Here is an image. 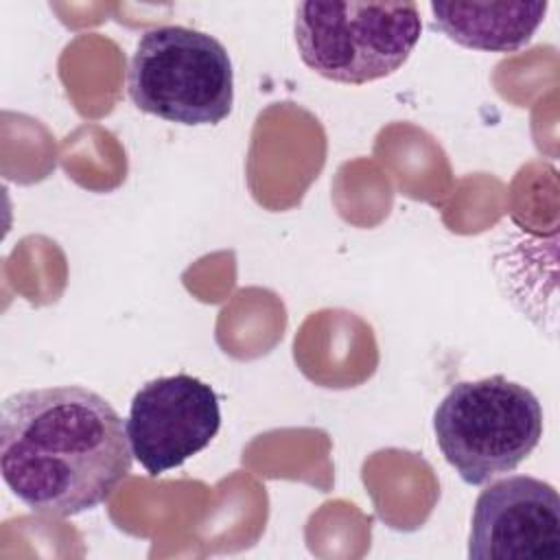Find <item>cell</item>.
Masks as SVG:
<instances>
[{
  "mask_svg": "<svg viewBox=\"0 0 560 560\" xmlns=\"http://www.w3.org/2000/svg\"><path fill=\"white\" fill-rule=\"evenodd\" d=\"M118 411L81 385L11 394L0 411V472L33 512L74 516L105 503L131 470Z\"/></svg>",
  "mask_w": 560,
  "mask_h": 560,
  "instance_id": "cell-1",
  "label": "cell"
},
{
  "mask_svg": "<svg viewBox=\"0 0 560 560\" xmlns=\"http://www.w3.org/2000/svg\"><path fill=\"white\" fill-rule=\"evenodd\" d=\"M444 459L470 486L512 472L542 438V407L521 383L494 374L459 381L433 413Z\"/></svg>",
  "mask_w": 560,
  "mask_h": 560,
  "instance_id": "cell-2",
  "label": "cell"
},
{
  "mask_svg": "<svg viewBox=\"0 0 560 560\" xmlns=\"http://www.w3.org/2000/svg\"><path fill=\"white\" fill-rule=\"evenodd\" d=\"M127 90L140 112L177 125H217L234 103V72L225 46L197 28L158 26L140 35Z\"/></svg>",
  "mask_w": 560,
  "mask_h": 560,
  "instance_id": "cell-3",
  "label": "cell"
},
{
  "mask_svg": "<svg viewBox=\"0 0 560 560\" xmlns=\"http://www.w3.org/2000/svg\"><path fill=\"white\" fill-rule=\"evenodd\" d=\"M302 61L324 79L363 85L394 74L416 48V2H302L293 22Z\"/></svg>",
  "mask_w": 560,
  "mask_h": 560,
  "instance_id": "cell-4",
  "label": "cell"
},
{
  "mask_svg": "<svg viewBox=\"0 0 560 560\" xmlns=\"http://www.w3.org/2000/svg\"><path fill=\"white\" fill-rule=\"evenodd\" d=\"M125 427L133 459L158 477L212 442L221 427L219 396L195 376H160L136 392Z\"/></svg>",
  "mask_w": 560,
  "mask_h": 560,
  "instance_id": "cell-5",
  "label": "cell"
},
{
  "mask_svg": "<svg viewBox=\"0 0 560 560\" xmlns=\"http://www.w3.org/2000/svg\"><path fill=\"white\" fill-rule=\"evenodd\" d=\"M470 560H558L560 497L542 479L514 475L490 483L475 501Z\"/></svg>",
  "mask_w": 560,
  "mask_h": 560,
  "instance_id": "cell-6",
  "label": "cell"
},
{
  "mask_svg": "<svg viewBox=\"0 0 560 560\" xmlns=\"http://www.w3.org/2000/svg\"><path fill=\"white\" fill-rule=\"evenodd\" d=\"M549 4L525 2H431L433 24L455 44L488 52H514L529 44Z\"/></svg>",
  "mask_w": 560,
  "mask_h": 560,
  "instance_id": "cell-7",
  "label": "cell"
}]
</instances>
